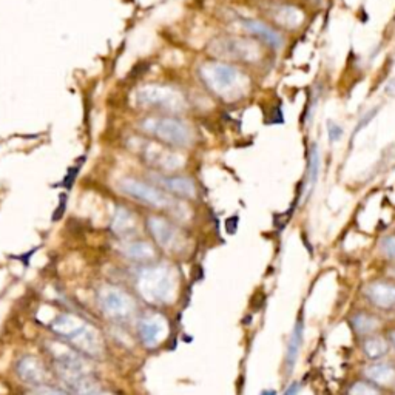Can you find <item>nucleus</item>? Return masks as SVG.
I'll return each instance as SVG.
<instances>
[{
	"label": "nucleus",
	"mask_w": 395,
	"mask_h": 395,
	"mask_svg": "<svg viewBox=\"0 0 395 395\" xmlns=\"http://www.w3.org/2000/svg\"><path fill=\"white\" fill-rule=\"evenodd\" d=\"M138 333L145 347H157L169 335V323L160 313H150L138 323Z\"/></svg>",
	"instance_id": "obj_10"
},
{
	"label": "nucleus",
	"mask_w": 395,
	"mask_h": 395,
	"mask_svg": "<svg viewBox=\"0 0 395 395\" xmlns=\"http://www.w3.org/2000/svg\"><path fill=\"white\" fill-rule=\"evenodd\" d=\"M347 395H382V388L367 380H358L349 386Z\"/></svg>",
	"instance_id": "obj_24"
},
{
	"label": "nucleus",
	"mask_w": 395,
	"mask_h": 395,
	"mask_svg": "<svg viewBox=\"0 0 395 395\" xmlns=\"http://www.w3.org/2000/svg\"><path fill=\"white\" fill-rule=\"evenodd\" d=\"M153 181L161 186L164 190L173 193V195L195 199L198 196L196 184L193 179L186 177H164V174H153Z\"/></svg>",
	"instance_id": "obj_14"
},
{
	"label": "nucleus",
	"mask_w": 395,
	"mask_h": 395,
	"mask_svg": "<svg viewBox=\"0 0 395 395\" xmlns=\"http://www.w3.org/2000/svg\"><path fill=\"white\" fill-rule=\"evenodd\" d=\"M177 270L167 265L147 266L140 269L136 286L140 296L152 304L173 303L178 294Z\"/></svg>",
	"instance_id": "obj_2"
},
{
	"label": "nucleus",
	"mask_w": 395,
	"mask_h": 395,
	"mask_svg": "<svg viewBox=\"0 0 395 395\" xmlns=\"http://www.w3.org/2000/svg\"><path fill=\"white\" fill-rule=\"evenodd\" d=\"M343 135H345V131H343V128H341V126H338L337 122H333V121H328V136L332 144L343 138Z\"/></svg>",
	"instance_id": "obj_26"
},
{
	"label": "nucleus",
	"mask_w": 395,
	"mask_h": 395,
	"mask_svg": "<svg viewBox=\"0 0 395 395\" xmlns=\"http://www.w3.org/2000/svg\"><path fill=\"white\" fill-rule=\"evenodd\" d=\"M210 50L218 57L243 60V62H255L261 57L258 43L241 38H219L210 45Z\"/></svg>",
	"instance_id": "obj_8"
},
{
	"label": "nucleus",
	"mask_w": 395,
	"mask_h": 395,
	"mask_svg": "<svg viewBox=\"0 0 395 395\" xmlns=\"http://www.w3.org/2000/svg\"><path fill=\"white\" fill-rule=\"evenodd\" d=\"M388 340H389V345H391V347H394L395 349V330H392L389 335H388Z\"/></svg>",
	"instance_id": "obj_31"
},
{
	"label": "nucleus",
	"mask_w": 395,
	"mask_h": 395,
	"mask_svg": "<svg viewBox=\"0 0 395 395\" xmlns=\"http://www.w3.org/2000/svg\"><path fill=\"white\" fill-rule=\"evenodd\" d=\"M30 394L31 395H67L65 392L59 391L56 388H50V386H45V384L36 386V388H34Z\"/></svg>",
	"instance_id": "obj_27"
},
{
	"label": "nucleus",
	"mask_w": 395,
	"mask_h": 395,
	"mask_svg": "<svg viewBox=\"0 0 395 395\" xmlns=\"http://www.w3.org/2000/svg\"><path fill=\"white\" fill-rule=\"evenodd\" d=\"M380 252L386 260L395 261V235L384 236L380 243Z\"/></svg>",
	"instance_id": "obj_25"
},
{
	"label": "nucleus",
	"mask_w": 395,
	"mask_h": 395,
	"mask_svg": "<svg viewBox=\"0 0 395 395\" xmlns=\"http://www.w3.org/2000/svg\"><path fill=\"white\" fill-rule=\"evenodd\" d=\"M143 156L148 164L164 172H174L184 165V157L179 153H174L155 143L144 144Z\"/></svg>",
	"instance_id": "obj_11"
},
{
	"label": "nucleus",
	"mask_w": 395,
	"mask_h": 395,
	"mask_svg": "<svg viewBox=\"0 0 395 395\" xmlns=\"http://www.w3.org/2000/svg\"><path fill=\"white\" fill-rule=\"evenodd\" d=\"M241 26L245 31H249L252 36L258 38L260 40H262L266 43V45H269L272 48L281 50L284 45L283 34H281L278 30L272 28V26L267 25L266 22H261L258 19H249V17H245V19L241 21Z\"/></svg>",
	"instance_id": "obj_13"
},
{
	"label": "nucleus",
	"mask_w": 395,
	"mask_h": 395,
	"mask_svg": "<svg viewBox=\"0 0 395 395\" xmlns=\"http://www.w3.org/2000/svg\"><path fill=\"white\" fill-rule=\"evenodd\" d=\"M261 395H277V392L272 391V389H267V391H262Z\"/></svg>",
	"instance_id": "obj_33"
},
{
	"label": "nucleus",
	"mask_w": 395,
	"mask_h": 395,
	"mask_svg": "<svg viewBox=\"0 0 395 395\" xmlns=\"http://www.w3.org/2000/svg\"><path fill=\"white\" fill-rule=\"evenodd\" d=\"M298 392H300V383H292L283 395H298Z\"/></svg>",
	"instance_id": "obj_30"
},
{
	"label": "nucleus",
	"mask_w": 395,
	"mask_h": 395,
	"mask_svg": "<svg viewBox=\"0 0 395 395\" xmlns=\"http://www.w3.org/2000/svg\"><path fill=\"white\" fill-rule=\"evenodd\" d=\"M17 374H19L23 382L34 386H42L48 380V372L45 366L42 365L40 360L34 357H23L21 362L17 363Z\"/></svg>",
	"instance_id": "obj_15"
},
{
	"label": "nucleus",
	"mask_w": 395,
	"mask_h": 395,
	"mask_svg": "<svg viewBox=\"0 0 395 395\" xmlns=\"http://www.w3.org/2000/svg\"><path fill=\"white\" fill-rule=\"evenodd\" d=\"M51 328L57 335L69 341L74 347L81 349L82 352L91 357H98L102 354L104 343L98 329L93 328L90 323L76 317V315H60V317L52 321Z\"/></svg>",
	"instance_id": "obj_3"
},
{
	"label": "nucleus",
	"mask_w": 395,
	"mask_h": 395,
	"mask_svg": "<svg viewBox=\"0 0 395 395\" xmlns=\"http://www.w3.org/2000/svg\"><path fill=\"white\" fill-rule=\"evenodd\" d=\"M384 91H386V94L391 96V98H395V77L391 79V81L386 84Z\"/></svg>",
	"instance_id": "obj_29"
},
{
	"label": "nucleus",
	"mask_w": 395,
	"mask_h": 395,
	"mask_svg": "<svg viewBox=\"0 0 395 395\" xmlns=\"http://www.w3.org/2000/svg\"><path fill=\"white\" fill-rule=\"evenodd\" d=\"M111 230L119 236H124V238L133 236L138 232L136 216L131 213L128 208H124V207L116 208L115 215H113Z\"/></svg>",
	"instance_id": "obj_21"
},
{
	"label": "nucleus",
	"mask_w": 395,
	"mask_h": 395,
	"mask_svg": "<svg viewBox=\"0 0 395 395\" xmlns=\"http://www.w3.org/2000/svg\"><path fill=\"white\" fill-rule=\"evenodd\" d=\"M122 253L130 260L140 261V262H148L156 258V250L150 243L147 241H128L124 243L121 247Z\"/></svg>",
	"instance_id": "obj_22"
},
{
	"label": "nucleus",
	"mask_w": 395,
	"mask_h": 395,
	"mask_svg": "<svg viewBox=\"0 0 395 395\" xmlns=\"http://www.w3.org/2000/svg\"><path fill=\"white\" fill-rule=\"evenodd\" d=\"M362 350L371 362H380L382 358L389 354L391 345L388 337L380 335V333H374V335L365 337L362 341Z\"/></svg>",
	"instance_id": "obj_19"
},
{
	"label": "nucleus",
	"mask_w": 395,
	"mask_h": 395,
	"mask_svg": "<svg viewBox=\"0 0 395 395\" xmlns=\"http://www.w3.org/2000/svg\"><path fill=\"white\" fill-rule=\"evenodd\" d=\"M147 227L160 247L172 253H181L187 247L186 235L179 227L161 216H150L147 219Z\"/></svg>",
	"instance_id": "obj_7"
},
{
	"label": "nucleus",
	"mask_w": 395,
	"mask_h": 395,
	"mask_svg": "<svg viewBox=\"0 0 395 395\" xmlns=\"http://www.w3.org/2000/svg\"><path fill=\"white\" fill-rule=\"evenodd\" d=\"M116 187L119 189L121 193H124V195L139 201V203H144L147 206L155 207V208L173 210L178 207L177 201L167 195L165 191L156 189V187L150 186V184L143 182V181H138L133 178H122L118 181Z\"/></svg>",
	"instance_id": "obj_6"
},
{
	"label": "nucleus",
	"mask_w": 395,
	"mask_h": 395,
	"mask_svg": "<svg viewBox=\"0 0 395 395\" xmlns=\"http://www.w3.org/2000/svg\"><path fill=\"white\" fill-rule=\"evenodd\" d=\"M365 380L374 383L379 388L395 386V365L384 362H372L363 367Z\"/></svg>",
	"instance_id": "obj_16"
},
{
	"label": "nucleus",
	"mask_w": 395,
	"mask_h": 395,
	"mask_svg": "<svg viewBox=\"0 0 395 395\" xmlns=\"http://www.w3.org/2000/svg\"><path fill=\"white\" fill-rule=\"evenodd\" d=\"M89 395H115V394L107 392V391H102V389L99 388L98 391H94V392H91V394H89Z\"/></svg>",
	"instance_id": "obj_32"
},
{
	"label": "nucleus",
	"mask_w": 395,
	"mask_h": 395,
	"mask_svg": "<svg viewBox=\"0 0 395 395\" xmlns=\"http://www.w3.org/2000/svg\"><path fill=\"white\" fill-rule=\"evenodd\" d=\"M366 300L380 311H395V283L391 281H374L363 291Z\"/></svg>",
	"instance_id": "obj_12"
},
{
	"label": "nucleus",
	"mask_w": 395,
	"mask_h": 395,
	"mask_svg": "<svg viewBox=\"0 0 395 395\" xmlns=\"http://www.w3.org/2000/svg\"><path fill=\"white\" fill-rule=\"evenodd\" d=\"M199 76L207 89L226 102H235L249 94L250 79L241 69L226 62H206Z\"/></svg>",
	"instance_id": "obj_1"
},
{
	"label": "nucleus",
	"mask_w": 395,
	"mask_h": 395,
	"mask_svg": "<svg viewBox=\"0 0 395 395\" xmlns=\"http://www.w3.org/2000/svg\"><path fill=\"white\" fill-rule=\"evenodd\" d=\"M377 111H379V109H374V110H371L369 113H367V115H366V116H363V119H362V121H360V124L357 126L355 133H358V131L363 128V126H367V124H369V122H371V121L374 119V116L377 115Z\"/></svg>",
	"instance_id": "obj_28"
},
{
	"label": "nucleus",
	"mask_w": 395,
	"mask_h": 395,
	"mask_svg": "<svg viewBox=\"0 0 395 395\" xmlns=\"http://www.w3.org/2000/svg\"><path fill=\"white\" fill-rule=\"evenodd\" d=\"M350 326H352L354 332L358 337L365 338V337L374 335V333H379L382 328V321L379 317H375V315L362 311L352 315V318H350Z\"/></svg>",
	"instance_id": "obj_20"
},
{
	"label": "nucleus",
	"mask_w": 395,
	"mask_h": 395,
	"mask_svg": "<svg viewBox=\"0 0 395 395\" xmlns=\"http://www.w3.org/2000/svg\"><path fill=\"white\" fill-rule=\"evenodd\" d=\"M140 127L164 144L179 148H187L193 144L191 127L178 118H147Z\"/></svg>",
	"instance_id": "obj_5"
},
{
	"label": "nucleus",
	"mask_w": 395,
	"mask_h": 395,
	"mask_svg": "<svg viewBox=\"0 0 395 395\" xmlns=\"http://www.w3.org/2000/svg\"><path fill=\"white\" fill-rule=\"evenodd\" d=\"M318 172H320V155H318V147L312 145V150L309 153V170H307V193H311V189L317 184L318 179Z\"/></svg>",
	"instance_id": "obj_23"
},
{
	"label": "nucleus",
	"mask_w": 395,
	"mask_h": 395,
	"mask_svg": "<svg viewBox=\"0 0 395 395\" xmlns=\"http://www.w3.org/2000/svg\"><path fill=\"white\" fill-rule=\"evenodd\" d=\"M391 275H392V277H395V266L391 269Z\"/></svg>",
	"instance_id": "obj_34"
},
{
	"label": "nucleus",
	"mask_w": 395,
	"mask_h": 395,
	"mask_svg": "<svg viewBox=\"0 0 395 395\" xmlns=\"http://www.w3.org/2000/svg\"><path fill=\"white\" fill-rule=\"evenodd\" d=\"M99 303L104 312L115 320H128L136 311L133 298L115 286H104L101 289Z\"/></svg>",
	"instance_id": "obj_9"
},
{
	"label": "nucleus",
	"mask_w": 395,
	"mask_h": 395,
	"mask_svg": "<svg viewBox=\"0 0 395 395\" xmlns=\"http://www.w3.org/2000/svg\"><path fill=\"white\" fill-rule=\"evenodd\" d=\"M133 104L143 109H160L181 113L187 109V102L181 91L165 85H144L133 93Z\"/></svg>",
	"instance_id": "obj_4"
},
{
	"label": "nucleus",
	"mask_w": 395,
	"mask_h": 395,
	"mask_svg": "<svg viewBox=\"0 0 395 395\" xmlns=\"http://www.w3.org/2000/svg\"><path fill=\"white\" fill-rule=\"evenodd\" d=\"M303 338H304V323L303 320H298L294 326V330L289 338L287 349H286V357H284V367L286 372L291 374L300 357V350L303 346Z\"/></svg>",
	"instance_id": "obj_18"
},
{
	"label": "nucleus",
	"mask_w": 395,
	"mask_h": 395,
	"mask_svg": "<svg viewBox=\"0 0 395 395\" xmlns=\"http://www.w3.org/2000/svg\"><path fill=\"white\" fill-rule=\"evenodd\" d=\"M269 17L274 21L277 25L283 26L287 30H295L300 26L304 21L303 13L295 8L294 5H275L270 8Z\"/></svg>",
	"instance_id": "obj_17"
}]
</instances>
